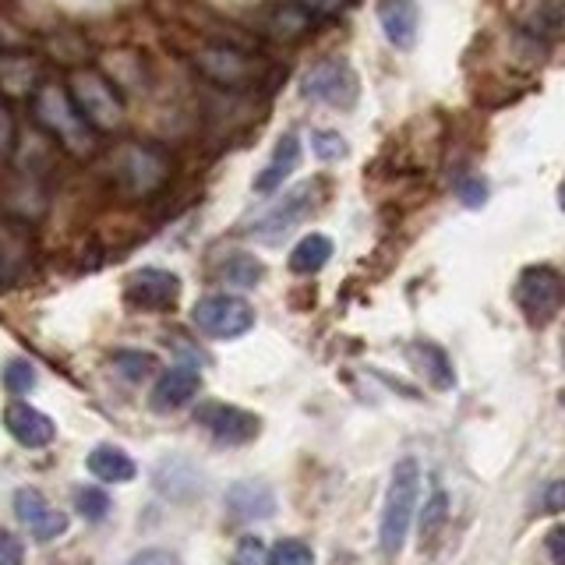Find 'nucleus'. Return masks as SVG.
Returning <instances> with one entry per match:
<instances>
[{"mask_svg": "<svg viewBox=\"0 0 565 565\" xmlns=\"http://www.w3.org/2000/svg\"><path fill=\"white\" fill-rule=\"evenodd\" d=\"M32 117L35 124L53 135L61 141L67 152L75 156H88L96 149V131L88 128L85 117L75 110V103H71L67 88L57 85V82H40L32 88Z\"/></svg>", "mask_w": 565, "mask_h": 565, "instance_id": "1", "label": "nucleus"}, {"mask_svg": "<svg viewBox=\"0 0 565 565\" xmlns=\"http://www.w3.org/2000/svg\"><path fill=\"white\" fill-rule=\"evenodd\" d=\"M110 173L128 199H152L170 181V152L156 141H124Z\"/></svg>", "mask_w": 565, "mask_h": 565, "instance_id": "2", "label": "nucleus"}, {"mask_svg": "<svg viewBox=\"0 0 565 565\" xmlns=\"http://www.w3.org/2000/svg\"><path fill=\"white\" fill-rule=\"evenodd\" d=\"M417 491H420L417 459H399L393 477H388V491H385V505H382V526H379L385 555H396L403 547L406 530H411V520H414V509H417Z\"/></svg>", "mask_w": 565, "mask_h": 565, "instance_id": "3", "label": "nucleus"}, {"mask_svg": "<svg viewBox=\"0 0 565 565\" xmlns=\"http://www.w3.org/2000/svg\"><path fill=\"white\" fill-rule=\"evenodd\" d=\"M67 96L75 103V110L85 117V124L93 128L96 135H106V131H117L124 124V99L117 88L106 82L99 71H75V75L67 78Z\"/></svg>", "mask_w": 565, "mask_h": 565, "instance_id": "4", "label": "nucleus"}, {"mask_svg": "<svg viewBox=\"0 0 565 565\" xmlns=\"http://www.w3.org/2000/svg\"><path fill=\"white\" fill-rule=\"evenodd\" d=\"M191 322L209 340H237V335L255 329V308L244 297L212 294L191 308Z\"/></svg>", "mask_w": 565, "mask_h": 565, "instance_id": "5", "label": "nucleus"}, {"mask_svg": "<svg viewBox=\"0 0 565 565\" xmlns=\"http://www.w3.org/2000/svg\"><path fill=\"white\" fill-rule=\"evenodd\" d=\"M516 305L530 326H547L562 308V276L552 265H530L516 282Z\"/></svg>", "mask_w": 565, "mask_h": 565, "instance_id": "6", "label": "nucleus"}, {"mask_svg": "<svg viewBox=\"0 0 565 565\" xmlns=\"http://www.w3.org/2000/svg\"><path fill=\"white\" fill-rule=\"evenodd\" d=\"M300 96L350 110V106L358 103V75H353V67L340 57L318 61L305 71V78H300Z\"/></svg>", "mask_w": 565, "mask_h": 565, "instance_id": "7", "label": "nucleus"}, {"mask_svg": "<svg viewBox=\"0 0 565 565\" xmlns=\"http://www.w3.org/2000/svg\"><path fill=\"white\" fill-rule=\"evenodd\" d=\"M181 297V279L167 269H138L124 282V300L138 311H167Z\"/></svg>", "mask_w": 565, "mask_h": 565, "instance_id": "8", "label": "nucleus"}, {"mask_svg": "<svg viewBox=\"0 0 565 565\" xmlns=\"http://www.w3.org/2000/svg\"><path fill=\"white\" fill-rule=\"evenodd\" d=\"M14 516L29 526V534L40 544L57 541L67 530V512L53 509L40 488H18L14 491Z\"/></svg>", "mask_w": 565, "mask_h": 565, "instance_id": "9", "label": "nucleus"}, {"mask_svg": "<svg viewBox=\"0 0 565 565\" xmlns=\"http://www.w3.org/2000/svg\"><path fill=\"white\" fill-rule=\"evenodd\" d=\"M194 420H199L216 441H223V446H244V441H252L262 428L255 414H247L241 406H230V403H209L194 414Z\"/></svg>", "mask_w": 565, "mask_h": 565, "instance_id": "10", "label": "nucleus"}, {"mask_svg": "<svg viewBox=\"0 0 565 565\" xmlns=\"http://www.w3.org/2000/svg\"><path fill=\"white\" fill-rule=\"evenodd\" d=\"M4 428L18 446H25V449H43L53 441V435H57V424L22 399H14L4 411Z\"/></svg>", "mask_w": 565, "mask_h": 565, "instance_id": "11", "label": "nucleus"}, {"mask_svg": "<svg viewBox=\"0 0 565 565\" xmlns=\"http://www.w3.org/2000/svg\"><path fill=\"white\" fill-rule=\"evenodd\" d=\"M199 67L205 71V78L220 82V85H244L255 78L258 64L234 46H209L199 53Z\"/></svg>", "mask_w": 565, "mask_h": 565, "instance_id": "12", "label": "nucleus"}, {"mask_svg": "<svg viewBox=\"0 0 565 565\" xmlns=\"http://www.w3.org/2000/svg\"><path fill=\"white\" fill-rule=\"evenodd\" d=\"M202 388V375L188 364H177L170 367L163 379L156 382L152 388V411L167 414V411H181L184 403H191L194 396H199Z\"/></svg>", "mask_w": 565, "mask_h": 565, "instance_id": "13", "label": "nucleus"}, {"mask_svg": "<svg viewBox=\"0 0 565 565\" xmlns=\"http://www.w3.org/2000/svg\"><path fill=\"white\" fill-rule=\"evenodd\" d=\"M379 25L396 50H411L417 43V25H420L417 4L414 0H379Z\"/></svg>", "mask_w": 565, "mask_h": 565, "instance_id": "14", "label": "nucleus"}, {"mask_svg": "<svg viewBox=\"0 0 565 565\" xmlns=\"http://www.w3.org/2000/svg\"><path fill=\"white\" fill-rule=\"evenodd\" d=\"M308 205H311V184L290 191V194H287V202L276 205V209L269 212V216H262L258 223H252V234L262 237V241H279L294 223H300V216L308 212Z\"/></svg>", "mask_w": 565, "mask_h": 565, "instance_id": "15", "label": "nucleus"}, {"mask_svg": "<svg viewBox=\"0 0 565 565\" xmlns=\"http://www.w3.org/2000/svg\"><path fill=\"white\" fill-rule=\"evenodd\" d=\"M297 167H300V138H297V135H282V138L276 141V149H273L269 167H265V170L255 177V191H258V194H273V191H279V188L294 177Z\"/></svg>", "mask_w": 565, "mask_h": 565, "instance_id": "16", "label": "nucleus"}, {"mask_svg": "<svg viewBox=\"0 0 565 565\" xmlns=\"http://www.w3.org/2000/svg\"><path fill=\"white\" fill-rule=\"evenodd\" d=\"M226 509L234 520H265V516H273L276 499H273V491L258 481H237L226 491Z\"/></svg>", "mask_w": 565, "mask_h": 565, "instance_id": "17", "label": "nucleus"}, {"mask_svg": "<svg viewBox=\"0 0 565 565\" xmlns=\"http://www.w3.org/2000/svg\"><path fill=\"white\" fill-rule=\"evenodd\" d=\"M88 473L96 477V481H106V484H128L135 481V459L117 449V446H96L93 452H88Z\"/></svg>", "mask_w": 565, "mask_h": 565, "instance_id": "18", "label": "nucleus"}, {"mask_svg": "<svg viewBox=\"0 0 565 565\" xmlns=\"http://www.w3.org/2000/svg\"><path fill=\"white\" fill-rule=\"evenodd\" d=\"M332 258V241L326 234H308L300 237V244H294L290 252V273L294 276H315L322 273Z\"/></svg>", "mask_w": 565, "mask_h": 565, "instance_id": "19", "label": "nucleus"}, {"mask_svg": "<svg viewBox=\"0 0 565 565\" xmlns=\"http://www.w3.org/2000/svg\"><path fill=\"white\" fill-rule=\"evenodd\" d=\"M417 353V361H420V371L428 375L438 388H449L452 385V367H449V358L441 353L438 347L431 343H424V347H414Z\"/></svg>", "mask_w": 565, "mask_h": 565, "instance_id": "20", "label": "nucleus"}, {"mask_svg": "<svg viewBox=\"0 0 565 565\" xmlns=\"http://www.w3.org/2000/svg\"><path fill=\"white\" fill-rule=\"evenodd\" d=\"M223 279L234 287H258L262 282V262L252 255H230L223 262Z\"/></svg>", "mask_w": 565, "mask_h": 565, "instance_id": "21", "label": "nucleus"}, {"mask_svg": "<svg viewBox=\"0 0 565 565\" xmlns=\"http://www.w3.org/2000/svg\"><path fill=\"white\" fill-rule=\"evenodd\" d=\"M75 509L82 512V520L88 523H103L106 516H110V494H106L103 488H78L75 491Z\"/></svg>", "mask_w": 565, "mask_h": 565, "instance_id": "22", "label": "nucleus"}, {"mask_svg": "<svg viewBox=\"0 0 565 565\" xmlns=\"http://www.w3.org/2000/svg\"><path fill=\"white\" fill-rule=\"evenodd\" d=\"M449 520V499L446 494H431V502L424 505V516H420V547L424 544H431L435 537H438V530H441V523Z\"/></svg>", "mask_w": 565, "mask_h": 565, "instance_id": "23", "label": "nucleus"}, {"mask_svg": "<svg viewBox=\"0 0 565 565\" xmlns=\"http://www.w3.org/2000/svg\"><path fill=\"white\" fill-rule=\"evenodd\" d=\"M114 367L120 371L124 379H131V382H141L146 375H152V367H156V358L152 353H135V350H120L114 353Z\"/></svg>", "mask_w": 565, "mask_h": 565, "instance_id": "24", "label": "nucleus"}, {"mask_svg": "<svg viewBox=\"0 0 565 565\" xmlns=\"http://www.w3.org/2000/svg\"><path fill=\"white\" fill-rule=\"evenodd\" d=\"M269 565H315V552L305 541H279L269 555Z\"/></svg>", "mask_w": 565, "mask_h": 565, "instance_id": "25", "label": "nucleus"}, {"mask_svg": "<svg viewBox=\"0 0 565 565\" xmlns=\"http://www.w3.org/2000/svg\"><path fill=\"white\" fill-rule=\"evenodd\" d=\"M4 385H8V393H14V396L29 393V388L35 385V367L29 361H8V367H4Z\"/></svg>", "mask_w": 565, "mask_h": 565, "instance_id": "26", "label": "nucleus"}, {"mask_svg": "<svg viewBox=\"0 0 565 565\" xmlns=\"http://www.w3.org/2000/svg\"><path fill=\"white\" fill-rule=\"evenodd\" d=\"M311 149L318 159H326V163H335L340 156H347V141L335 135V131H311Z\"/></svg>", "mask_w": 565, "mask_h": 565, "instance_id": "27", "label": "nucleus"}, {"mask_svg": "<svg viewBox=\"0 0 565 565\" xmlns=\"http://www.w3.org/2000/svg\"><path fill=\"white\" fill-rule=\"evenodd\" d=\"M234 562L237 565H269V552H265L262 537H241Z\"/></svg>", "mask_w": 565, "mask_h": 565, "instance_id": "28", "label": "nucleus"}, {"mask_svg": "<svg viewBox=\"0 0 565 565\" xmlns=\"http://www.w3.org/2000/svg\"><path fill=\"white\" fill-rule=\"evenodd\" d=\"M14 141H18V128H14V114H11V106H8L4 93H0V156H11V149H14Z\"/></svg>", "mask_w": 565, "mask_h": 565, "instance_id": "29", "label": "nucleus"}, {"mask_svg": "<svg viewBox=\"0 0 565 565\" xmlns=\"http://www.w3.org/2000/svg\"><path fill=\"white\" fill-rule=\"evenodd\" d=\"M22 562H25V544L11 530L0 526V565H22Z\"/></svg>", "mask_w": 565, "mask_h": 565, "instance_id": "30", "label": "nucleus"}, {"mask_svg": "<svg viewBox=\"0 0 565 565\" xmlns=\"http://www.w3.org/2000/svg\"><path fill=\"white\" fill-rule=\"evenodd\" d=\"M128 565H177V555L163 552V547H146V552H138Z\"/></svg>", "mask_w": 565, "mask_h": 565, "instance_id": "31", "label": "nucleus"}, {"mask_svg": "<svg viewBox=\"0 0 565 565\" xmlns=\"http://www.w3.org/2000/svg\"><path fill=\"white\" fill-rule=\"evenodd\" d=\"M459 199H463L467 205H481L488 199V191H484V181H470L459 188Z\"/></svg>", "mask_w": 565, "mask_h": 565, "instance_id": "32", "label": "nucleus"}, {"mask_svg": "<svg viewBox=\"0 0 565 565\" xmlns=\"http://www.w3.org/2000/svg\"><path fill=\"white\" fill-rule=\"evenodd\" d=\"M544 499H547V512H558V509H562V484H558V481L547 484V494H544Z\"/></svg>", "mask_w": 565, "mask_h": 565, "instance_id": "33", "label": "nucleus"}, {"mask_svg": "<svg viewBox=\"0 0 565 565\" xmlns=\"http://www.w3.org/2000/svg\"><path fill=\"white\" fill-rule=\"evenodd\" d=\"M562 537H565V534H562L558 526L552 530V534H547V547H552V558H555V565H562V562H565V558H562Z\"/></svg>", "mask_w": 565, "mask_h": 565, "instance_id": "34", "label": "nucleus"}]
</instances>
